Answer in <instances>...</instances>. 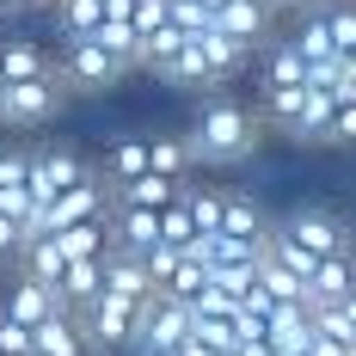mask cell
<instances>
[{
  "mask_svg": "<svg viewBox=\"0 0 356 356\" xmlns=\"http://www.w3.org/2000/svg\"><path fill=\"white\" fill-rule=\"evenodd\" d=\"M129 68L111 56L99 37H62V49H56V80H62L68 92H105Z\"/></svg>",
  "mask_w": 356,
  "mask_h": 356,
  "instance_id": "3957f363",
  "label": "cell"
},
{
  "mask_svg": "<svg viewBox=\"0 0 356 356\" xmlns=\"http://www.w3.org/2000/svg\"><path fill=\"white\" fill-rule=\"evenodd\" d=\"M0 314H6V320H19V325H31V332H37L43 320H56V314H68V307H62V295H56L49 283H37V277H19V283L6 289Z\"/></svg>",
  "mask_w": 356,
  "mask_h": 356,
  "instance_id": "9c48e42d",
  "label": "cell"
},
{
  "mask_svg": "<svg viewBox=\"0 0 356 356\" xmlns=\"http://www.w3.org/2000/svg\"><path fill=\"white\" fill-rule=\"evenodd\" d=\"M25 240H31V234H25L13 215H0V264H6V258H19V252H25Z\"/></svg>",
  "mask_w": 356,
  "mask_h": 356,
  "instance_id": "44dd1931",
  "label": "cell"
},
{
  "mask_svg": "<svg viewBox=\"0 0 356 356\" xmlns=\"http://www.w3.org/2000/svg\"><path fill=\"white\" fill-rule=\"evenodd\" d=\"M184 142H191V160L203 166H234L258 147V111H246L240 99H209Z\"/></svg>",
  "mask_w": 356,
  "mask_h": 356,
  "instance_id": "6da1fadb",
  "label": "cell"
},
{
  "mask_svg": "<svg viewBox=\"0 0 356 356\" xmlns=\"http://www.w3.org/2000/svg\"><path fill=\"white\" fill-rule=\"evenodd\" d=\"M314 13H320V25H325V37H332V49L356 62V0H314Z\"/></svg>",
  "mask_w": 356,
  "mask_h": 356,
  "instance_id": "2e32d148",
  "label": "cell"
},
{
  "mask_svg": "<svg viewBox=\"0 0 356 356\" xmlns=\"http://www.w3.org/2000/svg\"><path fill=\"white\" fill-rule=\"evenodd\" d=\"M0 356H31V325H19V320L0 314Z\"/></svg>",
  "mask_w": 356,
  "mask_h": 356,
  "instance_id": "ffe728a7",
  "label": "cell"
},
{
  "mask_svg": "<svg viewBox=\"0 0 356 356\" xmlns=\"http://www.w3.org/2000/svg\"><path fill=\"white\" fill-rule=\"evenodd\" d=\"M25 178H31V147H0V197L25 191Z\"/></svg>",
  "mask_w": 356,
  "mask_h": 356,
  "instance_id": "d6986e66",
  "label": "cell"
},
{
  "mask_svg": "<svg viewBox=\"0 0 356 356\" xmlns=\"http://www.w3.org/2000/svg\"><path fill=\"white\" fill-rule=\"evenodd\" d=\"M191 142L184 136H147V172H160V178H191Z\"/></svg>",
  "mask_w": 356,
  "mask_h": 356,
  "instance_id": "e0dca14e",
  "label": "cell"
},
{
  "mask_svg": "<svg viewBox=\"0 0 356 356\" xmlns=\"http://www.w3.org/2000/svg\"><path fill=\"white\" fill-rule=\"evenodd\" d=\"M277 240L314 252V258H338V252H350V234H344V221H338L332 209H295L283 227H277Z\"/></svg>",
  "mask_w": 356,
  "mask_h": 356,
  "instance_id": "52a82bcc",
  "label": "cell"
},
{
  "mask_svg": "<svg viewBox=\"0 0 356 356\" xmlns=\"http://www.w3.org/2000/svg\"><path fill=\"white\" fill-rule=\"evenodd\" d=\"M68 99V86L56 80V74H43V80H25V86H6V129H37V123H49L56 111Z\"/></svg>",
  "mask_w": 356,
  "mask_h": 356,
  "instance_id": "ba28073f",
  "label": "cell"
},
{
  "mask_svg": "<svg viewBox=\"0 0 356 356\" xmlns=\"http://www.w3.org/2000/svg\"><path fill=\"white\" fill-rule=\"evenodd\" d=\"M258 92H264V117L283 136H295V142H325L332 136V117L344 111L320 86H258Z\"/></svg>",
  "mask_w": 356,
  "mask_h": 356,
  "instance_id": "7a4b0ae2",
  "label": "cell"
},
{
  "mask_svg": "<svg viewBox=\"0 0 356 356\" xmlns=\"http://www.w3.org/2000/svg\"><path fill=\"white\" fill-rule=\"evenodd\" d=\"M215 240L264 246V209H258V197H246V191H221V227H215Z\"/></svg>",
  "mask_w": 356,
  "mask_h": 356,
  "instance_id": "30bf717a",
  "label": "cell"
},
{
  "mask_svg": "<svg viewBox=\"0 0 356 356\" xmlns=\"http://www.w3.org/2000/svg\"><path fill=\"white\" fill-rule=\"evenodd\" d=\"M92 344H86V325H80V314H56V320H43L31 332V356H86Z\"/></svg>",
  "mask_w": 356,
  "mask_h": 356,
  "instance_id": "4fadbf2b",
  "label": "cell"
},
{
  "mask_svg": "<svg viewBox=\"0 0 356 356\" xmlns=\"http://www.w3.org/2000/svg\"><path fill=\"white\" fill-rule=\"evenodd\" d=\"M325 142H356V105H344L332 117V136H325Z\"/></svg>",
  "mask_w": 356,
  "mask_h": 356,
  "instance_id": "7402d4cb",
  "label": "cell"
},
{
  "mask_svg": "<svg viewBox=\"0 0 356 356\" xmlns=\"http://www.w3.org/2000/svg\"><path fill=\"white\" fill-rule=\"evenodd\" d=\"M43 74H56V56L37 37H0V80L6 86H25V80H43Z\"/></svg>",
  "mask_w": 356,
  "mask_h": 356,
  "instance_id": "8fae6325",
  "label": "cell"
},
{
  "mask_svg": "<svg viewBox=\"0 0 356 356\" xmlns=\"http://www.w3.org/2000/svg\"><path fill=\"white\" fill-rule=\"evenodd\" d=\"M86 178H92V166L74 147H31V178H25L31 203H49V197H62V191L86 184Z\"/></svg>",
  "mask_w": 356,
  "mask_h": 356,
  "instance_id": "8992f818",
  "label": "cell"
},
{
  "mask_svg": "<svg viewBox=\"0 0 356 356\" xmlns=\"http://www.w3.org/2000/svg\"><path fill=\"white\" fill-rule=\"evenodd\" d=\"M184 184H191V178L147 172V178H136V184H123V191H111V203H123V209H172L178 197H184Z\"/></svg>",
  "mask_w": 356,
  "mask_h": 356,
  "instance_id": "5bb4252c",
  "label": "cell"
},
{
  "mask_svg": "<svg viewBox=\"0 0 356 356\" xmlns=\"http://www.w3.org/2000/svg\"><path fill=\"white\" fill-rule=\"evenodd\" d=\"M270 19H277V13H264L258 0H227V6L215 13V31H227V37H240V43H252V49H258V43H264V31H270Z\"/></svg>",
  "mask_w": 356,
  "mask_h": 356,
  "instance_id": "9a60e30c",
  "label": "cell"
},
{
  "mask_svg": "<svg viewBox=\"0 0 356 356\" xmlns=\"http://www.w3.org/2000/svg\"><path fill=\"white\" fill-rule=\"evenodd\" d=\"M147 301H117V295H99L92 307H80V325H86V344L92 350H136V325H142Z\"/></svg>",
  "mask_w": 356,
  "mask_h": 356,
  "instance_id": "277c9868",
  "label": "cell"
},
{
  "mask_svg": "<svg viewBox=\"0 0 356 356\" xmlns=\"http://www.w3.org/2000/svg\"><path fill=\"white\" fill-rule=\"evenodd\" d=\"M105 0H56V19H62V37H99L105 25Z\"/></svg>",
  "mask_w": 356,
  "mask_h": 356,
  "instance_id": "ac0fdd59",
  "label": "cell"
},
{
  "mask_svg": "<svg viewBox=\"0 0 356 356\" xmlns=\"http://www.w3.org/2000/svg\"><path fill=\"white\" fill-rule=\"evenodd\" d=\"M184 338H191V307L154 295L142 307V325H136V356H178Z\"/></svg>",
  "mask_w": 356,
  "mask_h": 356,
  "instance_id": "5b68a950",
  "label": "cell"
},
{
  "mask_svg": "<svg viewBox=\"0 0 356 356\" xmlns=\"http://www.w3.org/2000/svg\"><path fill=\"white\" fill-rule=\"evenodd\" d=\"M99 178H105V191H123V184L147 178V136H117L99 154Z\"/></svg>",
  "mask_w": 356,
  "mask_h": 356,
  "instance_id": "7c38bea8",
  "label": "cell"
}]
</instances>
